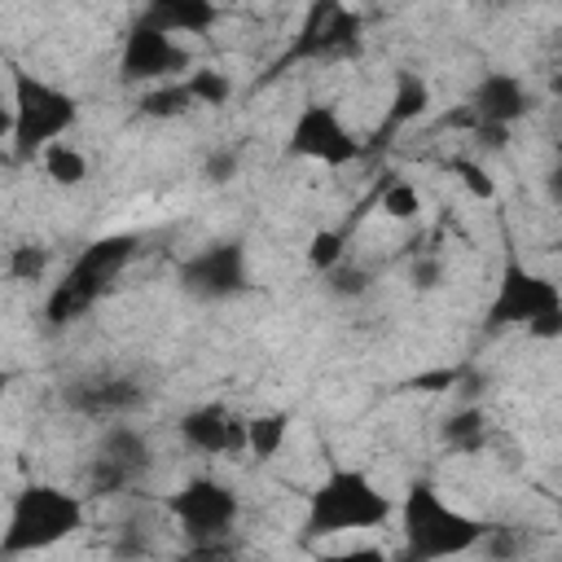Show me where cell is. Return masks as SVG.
<instances>
[{
  "instance_id": "5",
  "label": "cell",
  "mask_w": 562,
  "mask_h": 562,
  "mask_svg": "<svg viewBox=\"0 0 562 562\" xmlns=\"http://www.w3.org/2000/svg\"><path fill=\"white\" fill-rule=\"evenodd\" d=\"M136 255V237L132 233H110V237H97L79 250V259L70 263V272L53 285L48 303H44V316L53 329L88 316L97 307V299L114 285V277L127 268V259Z\"/></svg>"
},
{
  "instance_id": "23",
  "label": "cell",
  "mask_w": 562,
  "mask_h": 562,
  "mask_svg": "<svg viewBox=\"0 0 562 562\" xmlns=\"http://www.w3.org/2000/svg\"><path fill=\"white\" fill-rule=\"evenodd\" d=\"M378 206L391 215V220H413L417 211H422V198H417V189L408 184V180H386L382 184V193H378Z\"/></svg>"
},
{
  "instance_id": "8",
  "label": "cell",
  "mask_w": 562,
  "mask_h": 562,
  "mask_svg": "<svg viewBox=\"0 0 562 562\" xmlns=\"http://www.w3.org/2000/svg\"><path fill=\"white\" fill-rule=\"evenodd\" d=\"M180 290L198 303H224L250 290V259L241 241H211L180 263Z\"/></svg>"
},
{
  "instance_id": "13",
  "label": "cell",
  "mask_w": 562,
  "mask_h": 562,
  "mask_svg": "<svg viewBox=\"0 0 562 562\" xmlns=\"http://www.w3.org/2000/svg\"><path fill=\"white\" fill-rule=\"evenodd\" d=\"M180 439L202 457H233L246 452V417H237L228 404H198L180 417Z\"/></svg>"
},
{
  "instance_id": "27",
  "label": "cell",
  "mask_w": 562,
  "mask_h": 562,
  "mask_svg": "<svg viewBox=\"0 0 562 562\" xmlns=\"http://www.w3.org/2000/svg\"><path fill=\"white\" fill-rule=\"evenodd\" d=\"M448 171H452V176H457V180H461L479 202H492V198H496V180H492L474 158H452V162H448Z\"/></svg>"
},
{
  "instance_id": "12",
  "label": "cell",
  "mask_w": 562,
  "mask_h": 562,
  "mask_svg": "<svg viewBox=\"0 0 562 562\" xmlns=\"http://www.w3.org/2000/svg\"><path fill=\"white\" fill-rule=\"evenodd\" d=\"M154 461V448L140 430L132 426H110L97 443V457H92V470H88V483L92 492L101 496H114V492H127Z\"/></svg>"
},
{
  "instance_id": "18",
  "label": "cell",
  "mask_w": 562,
  "mask_h": 562,
  "mask_svg": "<svg viewBox=\"0 0 562 562\" xmlns=\"http://www.w3.org/2000/svg\"><path fill=\"white\" fill-rule=\"evenodd\" d=\"M285 435H290V413H259L246 422V452L255 461H268V457H277Z\"/></svg>"
},
{
  "instance_id": "9",
  "label": "cell",
  "mask_w": 562,
  "mask_h": 562,
  "mask_svg": "<svg viewBox=\"0 0 562 562\" xmlns=\"http://www.w3.org/2000/svg\"><path fill=\"white\" fill-rule=\"evenodd\" d=\"M290 154L294 158H312L321 167H347L360 158V140L356 132L342 123V114L325 101H307L290 127Z\"/></svg>"
},
{
  "instance_id": "10",
  "label": "cell",
  "mask_w": 562,
  "mask_h": 562,
  "mask_svg": "<svg viewBox=\"0 0 562 562\" xmlns=\"http://www.w3.org/2000/svg\"><path fill=\"white\" fill-rule=\"evenodd\" d=\"M167 509L171 518L184 527V536L193 540H215V536H228L233 531V518H237V492L211 474H198L189 479L176 496H167Z\"/></svg>"
},
{
  "instance_id": "33",
  "label": "cell",
  "mask_w": 562,
  "mask_h": 562,
  "mask_svg": "<svg viewBox=\"0 0 562 562\" xmlns=\"http://www.w3.org/2000/svg\"><path fill=\"white\" fill-rule=\"evenodd\" d=\"M9 132H13V105L0 97V140H9Z\"/></svg>"
},
{
  "instance_id": "6",
  "label": "cell",
  "mask_w": 562,
  "mask_h": 562,
  "mask_svg": "<svg viewBox=\"0 0 562 562\" xmlns=\"http://www.w3.org/2000/svg\"><path fill=\"white\" fill-rule=\"evenodd\" d=\"M562 307V290L553 277L544 272H531L518 255H505V268H501V281H496V294L487 303V316H483V329H509V325H527L536 321L540 312H553Z\"/></svg>"
},
{
  "instance_id": "26",
  "label": "cell",
  "mask_w": 562,
  "mask_h": 562,
  "mask_svg": "<svg viewBox=\"0 0 562 562\" xmlns=\"http://www.w3.org/2000/svg\"><path fill=\"white\" fill-rule=\"evenodd\" d=\"M342 246H347V233L321 228V233L307 241V268H312V272H329V268L342 259Z\"/></svg>"
},
{
  "instance_id": "25",
  "label": "cell",
  "mask_w": 562,
  "mask_h": 562,
  "mask_svg": "<svg viewBox=\"0 0 562 562\" xmlns=\"http://www.w3.org/2000/svg\"><path fill=\"white\" fill-rule=\"evenodd\" d=\"M321 277H325V285H329L334 299H360V294L369 290V281H373L360 263H347V259H338V263H334L329 272H321Z\"/></svg>"
},
{
  "instance_id": "22",
  "label": "cell",
  "mask_w": 562,
  "mask_h": 562,
  "mask_svg": "<svg viewBox=\"0 0 562 562\" xmlns=\"http://www.w3.org/2000/svg\"><path fill=\"white\" fill-rule=\"evenodd\" d=\"M184 88H189L193 105H224L233 97V79L224 70H189Z\"/></svg>"
},
{
  "instance_id": "4",
  "label": "cell",
  "mask_w": 562,
  "mask_h": 562,
  "mask_svg": "<svg viewBox=\"0 0 562 562\" xmlns=\"http://www.w3.org/2000/svg\"><path fill=\"white\" fill-rule=\"evenodd\" d=\"M79 527H83V501L75 492H66L57 483H26V487H18V496L9 505L0 553H9V558L40 553V549L61 544Z\"/></svg>"
},
{
  "instance_id": "11",
  "label": "cell",
  "mask_w": 562,
  "mask_h": 562,
  "mask_svg": "<svg viewBox=\"0 0 562 562\" xmlns=\"http://www.w3.org/2000/svg\"><path fill=\"white\" fill-rule=\"evenodd\" d=\"M193 57L184 44H176L171 35L132 22V31L123 35V53H119V79L123 83H158V79H176L180 70H189Z\"/></svg>"
},
{
  "instance_id": "15",
  "label": "cell",
  "mask_w": 562,
  "mask_h": 562,
  "mask_svg": "<svg viewBox=\"0 0 562 562\" xmlns=\"http://www.w3.org/2000/svg\"><path fill=\"white\" fill-rule=\"evenodd\" d=\"M470 110H474L479 123H501V127H509V123H518V119L531 110V92H527V83H522L518 75H509V70H487V75L479 79L474 97H470Z\"/></svg>"
},
{
  "instance_id": "2",
  "label": "cell",
  "mask_w": 562,
  "mask_h": 562,
  "mask_svg": "<svg viewBox=\"0 0 562 562\" xmlns=\"http://www.w3.org/2000/svg\"><path fill=\"white\" fill-rule=\"evenodd\" d=\"M400 522H404V553L417 558V562L470 553V549H479V540L487 531V522L448 505L439 496V487L426 483V479L408 483V492L400 501Z\"/></svg>"
},
{
  "instance_id": "16",
  "label": "cell",
  "mask_w": 562,
  "mask_h": 562,
  "mask_svg": "<svg viewBox=\"0 0 562 562\" xmlns=\"http://www.w3.org/2000/svg\"><path fill=\"white\" fill-rule=\"evenodd\" d=\"M136 22H145L162 35H202L220 22V9H215V0H145Z\"/></svg>"
},
{
  "instance_id": "14",
  "label": "cell",
  "mask_w": 562,
  "mask_h": 562,
  "mask_svg": "<svg viewBox=\"0 0 562 562\" xmlns=\"http://www.w3.org/2000/svg\"><path fill=\"white\" fill-rule=\"evenodd\" d=\"M145 404V391L140 382L132 378H83V382H70L66 386V408L83 413V417H127Z\"/></svg>"
},
{
  "instance_id": "17",
  "label": "cell",
  "mask_w": 562,
  "mask_h": 562,
  "mask_svg": "<svg viewBox=\"0 0 562 562\" xmlns=\"http://www.w3.org/2000/svg\"><path fill=\"white\" fill-rule=\"evenodd\" d=\"M426 110H430V83H426L417 70H395L391 105H386V123L378 127V136L386 140V132H395V127H404V123H417Z\"/></svg>"
},
{
  "instance_id": "31",
  "label": "cell",
  "mask_w": 562,
  "mask_h": 562,
  "mask_svg": "<svg viewBox=\"0 0 562 562\" xmlns=\"http://www.w3.org/2000/svg\"><path fill=\"white\" fill-rule=\"evenodd\" d=\"M413 285H417V290H435V285H439V259H417Z\"/></svg>"
},
{
  "instance_id": "24",
  "label": "cell",
  "mask_w": 562,
  "mask_h": 562,
  "mask_svg": "<svg viewBox=\"0 0 562 562\" xmlns=\"http://www.w3.org/2000/svg\"><path fill=\"white\" fill-rule=\"evenodd\" d=\"M44 268H48V246H40V241H18V246L9 250V277H13V281H40Z\"/></svg>"
},
{
  "instance_id": "7",
  "label": "cell",
  "mask_w": 562,
  "mask_h": 562,
  "mask_svg": "<svg viewBox=\"0 0 562 562\" xmlns=\"http://www.w3.org/2000/svg\"><path fill=\"white\" fill-rule=\"evenodd\" d=\"M360 44V13L347 9L342 0H312L290 48L277 57L272 70L281 66H294V61H325V57H342V53H356Z\"/></svg>"
},
{
  "instance_id": "30",
  "label": "cell",
  "mask_w": 562,
  "mask_h": 562,
  "mask_svg": "<svg viewBox=\"0 0 562 562\" xmlns=\"http://www.w3.org/2000/svg\"><path fill=\"white\" fill-rule=\"evenodd\" d=\"M457 382H461V369H439V373L413 378L408 386H413V391H443V386H457Z\"/></svg>"
},
{
  "instance_id": "28",
  "label": "cell",
  "mask_w": 562,
  "mask_h": 562,
  "mask_svg": "<svg viewBox=\"0 0 562 562\" xmlns=\"http://www.w3.org/2000/svg\"><path fill=\"white\" fill-rule=\"evenodd\" d=\"M202 176L211 184H228L237 176V149H211L206 162H202Z\"/></svg>"
},
{
  "instance_id": "34",
  "label": "cell",
  "mask_w": 562,
  "mask_h": 562,
  "mask_svg": "<svg viewBox=\"0 0 562 562\" xmlns=\"http://www.w3.org/2000/svg\"><path fill=\"white\" fill-rule=\"evenodd\" d=\"M9 382H13V373H9V369H0V408H4V395H9Z\"/></svg>"
},
{
  "instance_id": "29",
  "label": "cell",
  "mask_w": 562,
  "mask_h": 562,
  "mask_svg": "<svg viewBox=\"0 0 562 562\" xmlns=\"http://www.w3.org/2000/svg\"><path fill=\"white\" fill-rule=\"evenodd\" d=\"M527 334H531V338H540V342H553V338H562V307H553V312H540L536 321H527Z\"/></svg>"
},
{
  "instance_id": "3",
  "label": "cell",
  "mask_w": 562,
  "mask_h": 562,
  "mask_svg": "<svg viewBox=\"0 0 562 562\" xmlns=\"http://www.w3.org/2000/svg\"><path fill=\"white\" fill-rule=\"evenodd\" d=\"M13 70V132H9V145H13V158L18 162H35L53 140H61L75 123H79V97L40 79L35 70L26 66H9Z\"/></svg>"
},
{
  "instance_id": "19",
  "label": "cell",
  "mask_w": 562,
  "mask_h": 562,
  "mask_svg": "<svg viewBox=\"0 0 562 562\" xmlns=\"http://www.w3.org/2000/svg\"><path fill=\"white\" fill-rule=\"evenodd\" d=\"M40 158H44L48 180H53V184H61V189H75V184H83V180H88V158H83V149L66 145V140H53Z\"/></svg>"
},
{
  "instance_id": "1",
  "label": "cell",
  "mask_w": 562,
  "mask_h": 562,
  "mask_svg": "<svg viewBox=\"0 0 562 562\" xmlns=\"http://www.w3.org/2000/svg\"><path fill=\"white\" fill-rule=\"evenodd\" d=\"M391 518V496L364 474L347 465H329V474L307 496L303 540H329L342 531H369Z\"/></svg>"
},
{
  "instance_id": "32",
  "label": "cell",
  "mask_w": 562,
  "mask_h": 562,
  "mask_svg": "<svg viewBox=\"0 0 562 562\" xmlns=\"http://www.w3.org/2000/svg\"><path fill=\"white\" fill-rule=\"evenodd\" d=\"M474 127H479L483 145H492V149H505V140H509V127H501V123H474Z\"/></svg>"
},
{
  "instance_id": "21",
  "label": "cell",
  "mask_w": 562,
  "mask_h": 562,
  "mask_svg": "<svg viewBox=\"0 0 562 562\" xmlns=\"http://www.w3.org/2000/svg\"><path fill=\"white\" fill-rule=\"evenodd\" d=\"M189 110H193V97H189L184 79L180 83L167 79L162 88H154V92L140 97V114H149V119H176V114H189Z\"/></svg>"
},
{
  "instance_id": "20",
  "label": "cell",
  "mask_w": 562,
  "mask_h": 562,
  "mask_svg": "<svg viewBox=\"0 0 562 562\" xmlns=\"http://www.w3.org/2000/svg\"><path fill=\"white\" fill-rule=\"evenodd\" d=\"M443 443L452 452H479L487 443V422H483V408H457L448 422H443Z\"/></svg>"
}]
</instances>
